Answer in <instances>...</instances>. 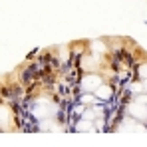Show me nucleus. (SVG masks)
<instances>
[{
  "mask_svg": "<svg viewBox=\"0 0 147 147\" xmlns=\"http://www.w3.org/2000/svg\"><path fill=\"white\" fill-rule=\"evenodd\" d=\"M109 94H111V92H109V86H105V84H101L98 90H96V98L98 99H107Z\"/></svg>",
  "mask_w": 147,
  "mask_h": 147,
  "instance_id": "obj_2",
  "label": "nucleus"
},
{
  "mask_svg": "<svg viewBox=\"0 0 147 147\" xmlns=\"http://www.w3.org/2000/svg\"><path fill=\"white\" fill-rule=\"evenodd\" d=\"M139 76L147 80V64H141V66H139Z\"/></svg>",
  "mask_w": 147,
  "mask_h": 147,
  "instance_id": "obj_5",
  "label": "nucleus"
},
{
  "mask_svg": "<svg viewBox=\"0 0 147 147\" xmlns=\"http://www.w3.org/2000/svg\"><path fill=\"white\" fill-rule=\"evenodd\" d=\"M99 86H101V80H99L98 76H86V78H82V88L86 92H96Z\"/></svg>",
  "mask_w": 147,
  "mask_h": 147,
  "instance_id": "obj_1",
  "label": "nucleus"
},
{
  "mask_svg": "<svg viewBox=\"0 0 147 147\" xmlns=\"http://www.w3.org/2000/svg\"><path fill=\"white\" fill-rule=\"evenodd\" d=\"M82 101L84 103H94V101H98L96 96H92V94H86V96H82Z\"/></svg>",
  "mask_w": 147,
  "mask_h": 147,
  "instance_id": "obj_3",
  "label": "nucleus"
},
{
  "mask_svg": "<svg viewBox=\"0 0 147 147\" xmlns=\"http://www.w3.org/2000/svg\"><path fill=\"white\" fill-rule=\"evenodd\" d=\"M78 129H80V131H82V129H92L90 119H88V121H80V123H78Z\"/></svg>",
  "mask_w": 147,
  "mask_h": 147,
  "instance_id": "obj_4",
  "label": "nucleus"
},
{
  "mask_svg": "<svg viewBox=\"0 0 147 147\" xmlns=\"http://www.w3.org/2000/svg\"><path fill=\"white\" fill-rule=\"evenodd\" d=\"M143 90H145V92H147V80H145V88H143Z\"/></svg>",
  "mask_w": 147,
  "mask_h": 147,
  "instance_id": "obj_6",
  "label": "nucleus"
}]
</instances>
